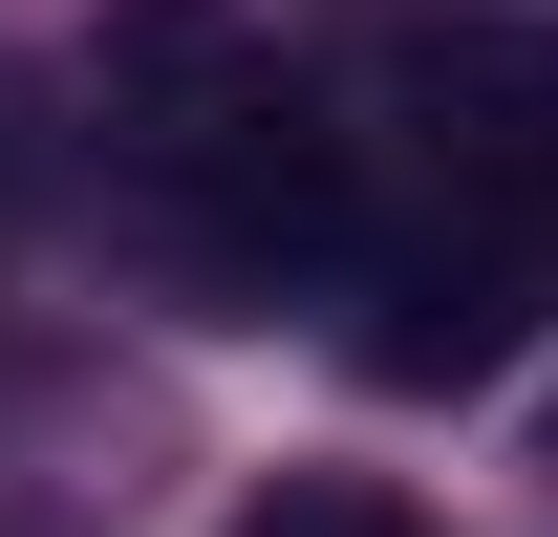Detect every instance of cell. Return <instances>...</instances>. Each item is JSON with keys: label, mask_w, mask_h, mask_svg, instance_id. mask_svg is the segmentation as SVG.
<instances>
[{"label": "cell", "mask_w": 558, "mask_h": 537, "mask_svg": "<svg viewBox=\"0 0 558 537\" xmlns=\"http://www.w3.org/2000/svg\"><path fill=\"white\" fill-rule=\"evenodd\" d=\"M172 237H194V279H236V301L344 279V259H365V151L279 86V108H236V130L172 151Z\"/></svg>", "instance_id": "6da1fadb"}, {"label": "cell", "mask_w": 558, "mask_h": 537, "mask_svg": "<svg viewBox=\"0 0 558 537\" xmlns=\"http://www.w3.org/2000/svg\"><path fill=\"white\" fill-rule=\"evenodd\" d=\"M537 301H558V215H473L451 194V237L365 259V387H494L537 344Z\"/></svg>", "instance_id": "7a4b0ae2"}, {"label": "cell", "mask_w": 558, "mask_h": 537, "mask_svg": "<svg viewBox=\"0 0 558 537\" xmlns=\"http://www.w3.org/2000/svg\"><path fill=\"white\" fill-rule=\"evenodd\" d=\"M409 108L473 215H558V22H409Z\"/></svg>", "instance_id": "3957f363"}, {"label": "cell", "mask_w": 558, "mask_h": 537, "mask_svg": "<svg viewBox=\"0 0 558 537\" xmlns=\"http://www.w3.org/2000/svg\"><path fill=\"white\" fill-rule=\"evenodd\" d=\"M86 108H108V130H130L150 172H172L194 130L279 108V44L236 22V0H108V22H86Z\"/></svg>", "instance_id": "277c9868"}, {"label": "cell", "mask_w": 558, "mask_h": 537, "mask_svg": "<svg viewBox=\"0 0 558 537\" xmlns=\"http://www.w3.org/2000/svg\"><path fill=\"white\" fill-rule=\"evenodd\" d=\"M236 537H429L387 473H279V494H236Z\"/></svg>", "instance_id": "5b68a950"}]
</instances>
